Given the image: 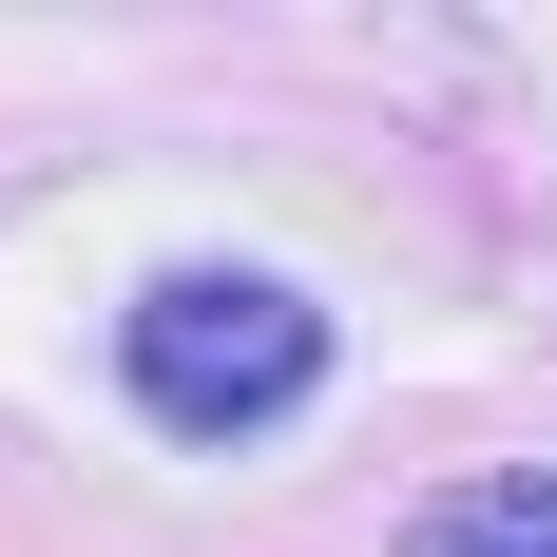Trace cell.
I'll return each mask as SVG.
<instances>
[{
  "instance_id": "cell-1",
  "label": "cell",
  "mask_w": 557,
  "mask_h": 557,
  "mask_svg": "<svg viewBox=\"0 0 557 557\" xmlns=\"http://www.w3.org/2000/svg\"><path fill=\"white\" fill-rule=\"evenodd\" d=\"M115 366H135V404L173 443H270L288 404L327 385V308L288 270H154L135 327H115Z\"/></svg>"
},
{
  "instance_id": "cell-2",
  "label": "cell",
  "mask_w": 557,
  "mask_h": 557,
  "mask_svg": "<svg viewBox=\"0 0 557 557\" xmlns=\"http://www.w3.org/2000/svg\"><path fill=\"white\" fill-rule=\"evenodd\" d=\"M404 557H557V461H481V481H423Z\"/></svg>"
}]
</instances>
